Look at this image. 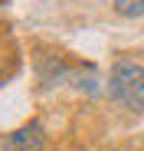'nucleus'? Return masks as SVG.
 Returning <instances> with one entry per match:
<instances>
[{
	"label": "nucleus",
	"mask_w": 144,
	"mask_h": 151,
	"mask_svg": "<svg viewBox=\"0 0 144 151\" xmlns=\"http://www.w3.org/2000/svg\"><path fill=\"white\" fill-rule=\"evenodd\" d=\"M108 92H111V99H118L131 112H144V66L128 63V59L115 63L111 79H108Z\"/></svg>",
	"instance_id": "1"
},
{
	"label": "nucleus",
	"mask_w": 144,
	"mask_h": 151,
	"mask_svg": "<svg viewBox=\"0 0 144 151\" xmlns=\"http://www.w3.org/2000/svg\"><path fill=\"white\" fill-rule=\"evenodd\" d=\"M4 151H46V132L39 122H26L4 138Z\"/></svg>",
	"instance_id": "2"
},
{
	"label": "nucleus",
	"mask_w": 144,
	"mask_h": 151,
	"mask_svg": "<svg viewBox=\"0 0 144 151\" xmlns=\"http://www.w3.org/2000/svg\"><path fill=\"white\" fill-rule=\"evenodd\" d=\"M111 7H115L118 17H131V20L134 17H144V0H115Z\"/></svg>",
	"instance_id": "3"
}]
</instances>
